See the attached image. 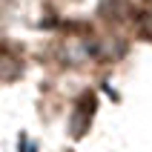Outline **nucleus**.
I'll list each match as a JSON object with an SVG mask.
<instances>
[{
	"instance_id": "nucleus-1",
	"label": "nucleus",
	"mask_w": 152,
	"mask_h": 152,
	"mask_svg": "<svg viewBox=\"0 0 152 152\" xmlns=\"http://www.w3.org/2000/svg\"><path fill=\"white\" fill-rule=\"evenodd\" d=\"M138 32L144 34L146 40H152V6H146L141 15H138Z\"/></svg>"
}]
</instances>
